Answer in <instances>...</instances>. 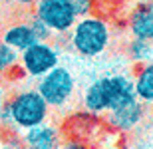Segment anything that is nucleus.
Returning <instances> with one entry per match:
<instances>
[{"instance_id": "nucleus-1", "label": "nucleus", "mask_w": 153, "mask_h": 149, "mask_svg": "<svg viewBox=\"0 0 153 149\" xmlns=\"http://www.w3.org/2000/svg\"><path fill=\"white\" fill-rule=\"evenodd\" d=\"M48 115H50V105L44 102L38 90H22L6 99L0 111V125L14 133L16 129L26 131L30 127L48 121Z\"/></svg>"}, {"instance_id": "nucleus-2", "label": "nucleus", "mask_w": 153, "mask_h": 149, "mask_svg": "<svg viewBox=\"0 0 153 149\" xmlns=\"http://www.w3.org/2000/svg\"><path fill=\"white\" fill-rule=\"evenodd\" d=\"M135 98L133 93V82L127 76L111 74L97 78L85 87L82 105H84L88 115H103L108 113L111 107L119 105L121 102Z\"/></svg>"}, {"instance_id": "nucleus-3", "label": "nucleus", "mask_w": 153, "mask_h": 149, "mask_svg": "<svg viewBox=\"0 0 153 149\" xmlns=\"http://www.w3.org/2000/svg\"><path fill=\"white\" fill-rule=\"evenodd\" d=\"M70 48L82 58H97L111 42V26L100 14L79 16L68 32Z\"/></svg>"}, {"instance_id": "nucleus-4", "label": "nucleus", "mask_w": 153, "mask_h": 149, "mask_svg": "<svg viewBox=\"0 0 153 149\" xmlns=\"http://www.w3.org/2000/svg\"><path fill=\"white\" fill-rule=\"evenodd\" d=\"M38 93L44 98V102L50 105V109H60L72 102L76 93V78L68 68L58 64L48 74L38 78Z\"/></svg>"}, {"instance_id": "nucleus-5", "label": "nucleus", "mask_w": 153, "mask_h": 149, "mask_svg": "<svg viewBox=\"0 0 153 149\" xmlns=\"http://www.w3.org/2000/svg\"><path fill=\"white\" fill-rule=\"evenodd\" d=\"M34 16L58 36L68 34L78 20L70 0H38L34 4Z\"/></svg>"}, {"instance_id": "nucleus-6", "label": "nucleus", "mask_w": 153, "mask_h": 149, "mask_svg": "<svg viewBox=\"0 0 153 149\" xmlns=\"http://www.w3.org/2000/svg\"><path fill=\"white\" fill-rule=\"evenodd\" d=\"M60 64V52L52 42H34L20 52V68L26 78H42Z\"/></svg>"}, {"instance_id": "nucleus-7", "label": "nucleus", "mask_w": 153, "mask_h": 149, "mask_svg": "<svg viewBox=\"0 0 153 149\" xmlns=\"http://www.w3.org/2000/svg\"><path fill=\"white\" fill-rule=\"evenodd\" d=\"M103 115H105L108 127L115 129L117 133H129L141 123L143 115H145V103H141L137 98H131L111 107Z\"/></svg>"}, {"instance_id": "nucleus-8", "label": "nucleus", "mask_w": 153, "mask_h": 149, "mask_svg": "<svg viewBox=\"0 0 153 149\" xmlns=\"http://www.w3.org/2000/svg\"><path fill=\"white\" fill-rule=\"evenodd\" d=\"M127 30L131 38L153 42V0H141L127 16Z\"/></svg>"}, {"instance_id": "nucleus-9", "label": "nucleus", "mask_w": 153, "mask_h": 149, "mask_svg": "<svg viewBox=\"0 0 153 149\" xmlns=\"http://www.w3.org/2000/svg\"><path fill=\"white\" fill-rule=\"evenodd\" d=\"M20 141H22L26 147H36V149H58L60 141H62V135H60V129L54 125H50L48 121L34 125L22 131L20 135Z\"/></svg>"}, {"instance_id": "nucleus-10", "label": "nucleus", "mask_w": 153, "mask_h": 149, "mask_svg": "<svg viewBox=\"0 0 153 149\" xmlns=\"http://www.w3.org/2000/svg\"><path fill=\"white\" fill-rule=\"evenodd\" d=\"M0 40L4 42V44H8L10 48H14L16 52H22L28 46H32L34 42H38V38H36L32 22H30V18H28L26 22H14L8 28H4Z\"/></svg>"}, {"instance_id": "nucleus-11", "label": "nucleus", "mask_w": 153, "mask_h": 149, "mask_svg": "<svg viewBox=\"0 0 153 149\" xmlns=\"http://www.w3.org/2000/svg\"><path fill=\"white\" fill-rule=\"evenodd\" d=\"M133 93L145 105H153V62L139 64L133 78Z\"/></svg>"}, {"instance_id": "nucleus-12", "label": "nucleus", "mask_w": 153, "mask_h": 149, "mask_svg": "<svg viewBox=\"0 0 153 149\" xmlns=\"http://www.w3.org/2000/svg\"><path fill=\"white\" fill-rule=\"evenodd\" d=\"M16 74H24L20 68V52L0 40V78L6 80Z\"/></svg>"}, {"instance_id": "nucleus-13", "label": "nucleus", "mask_w": 153, "mask_h": 149, "mask_svg": "<svg viewBox=\"0 0 153 149\" xmlns=\"http://www.w3.org/2000/svg\"><path fill=\"white\" fill-rule=\"evenodd\" d=\"M127 54L133 62L137 64H145V62H151V56H153V42L149 40H139V38H131L129 46H127Z\"/></svg>"}, {"instance_id": "nucleus-14", "label": "nucleus", "mask_w": 153, "mask_h": 149, "mask_svg": "<svg viewBox=\"0 0 153 149\" xmlns=\"http://www.w3.org/2000/svg\"><path fill=\"white\" fill-rule=\"evenodd\" d=\"M70 4L74 8L76 16H88L96 10V0H70Z\"/></svg>"}, {"instance_id": "nucleus-15", "label": "nucleus", "mask_w": 153, "mask_h": 149, "mask_svg": "<svg viewBox=\"0 0 153 149\" xmlns=\"http://www.w3.org/2000/svg\"><path fill=\"white\" fill-rule=\"evenodd\" d=\"M58 149H88V147H85V143L79 137H70L66 141H60Z\"/></svg>"}, {"instance_id": "nucleus-16", "label": "nucleus", "mask_w": 153, "mask_h": 149, "mask_svg": "<svg viewBox=\"0 0 153 149\" xmlns=\"http://www.w3.org/2000/svg\"><path fill=\"white\" fill-rule=\"evenodd\" d=\"M4 2H8V4H12V6H16V8L30 10V8H34V4L38 2V0H4Z\"/></svg>"}, {"instance_id": "nucleus-17", "label": "nucleus", "mask_w": 153, "mask_h": 149, "mask_svg": "<svg viewBox=\"0 0 153 149\" xmlns=\"http://www.w3.org/2000/svg\"><path fill=\"white\" fill-rule=\"evenodd\" d=\"M6 103V92H4V84H2V78H0V111Z\"/></svg>"}, {"instance_id": "nucleus-18", "label": "nucleus", "mask_w": 153, "mask_h": 149, "mask_svg": "<svg viewBox=\"0 0 153 149\" xmlns=\"http://www.w3.org/2000/svg\"><path fill=\"white\" fill-rule=\"evenodd\" d=\"M16 141H20V139H14V141H8V143H0V149H20L16 147Z\"/></svg>"}, {"instance_id": "nucleus-19", "label": "nucleus", "mask_w": 153, "mask_h": 149, "mask_svg": "<svg viewBox=\"0 0 153 149\" xmlns=\"http://www.w3.org/2000/svg\"><path fill=\"white\" fill-rule=\"evenodd\" d=\"M2 8H4V0H0V12H2Z\"/></svg>"}, {"instance_id": "nucleus-20", "label": "nucleus", "mask_w": 153, "mask_h": 149, "mask_svg": "<svg viewBox=\"0 0 153 149\" xmlns=\"http://www.w3.org/2000/svg\"><path fill=\"white\" fill-rule=\"evenodd\" d=\"M22 149H36V147H26V145H24V147Z\"/></svg>"}]
</instances>
